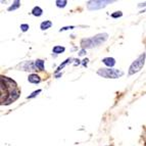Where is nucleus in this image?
<instances>
[{
    "label": "nucleus",
    "instance_id": "obj_1",
    "mask_svg": "<svg viewBox=\"0 0 146 146\" xmlns=\"http://www.w3.org/2000/svg\"><path fill=\"white\" fill-rule=\"evenodd\" d=\"M3 89H4L5 98L3 101H1L2 104H9L20 96V90L17 88V84L12 80L5 77L1 78V90Z\"/></svg>",
    "mask_w": 146,
    "mask_h": 146
},
{
    "label": "nucleus",
    "instance_id": "obj_2",
    "mask_svg": "<svg viewBox=\"0 0 146 146\" xmlns=\"http://www.w3.org/2000/svg\"><path fill=\"white\" fill-rule=\"evenodd\" d=\"M108 35L106 33H102V34H98L94 37L88 38V39H83L81 41V45L84 49L86 48H93V47L99 46L100 44H102L103 42L106 41Z\"/></svg>",
    "mask_w": 146,
    "mask_h": 146
},
{
    "label": "nucleus",
    "instance_id": "obj_3",
    "mask_svg": "<svg viewBox=\"0 0 146 146\" xmlns=\"http://www.w3.org/2000/svg\"><path fill=\"white\" fill-rule=\"evenodd\" d=\"M97 74L101 76L102 78L106 79H117L124 75L122 71L115 70V68H100V70H98Z\"/></svg>",
    "mask_w": 146,
    "mask_h": 146
},
{
    "label": "nucleus",
    "instance_id": "obj_4",
    "mask_svg": "<svg viewBox=\"0 0 146 146\" xmlns=\"http://www.w3.org/2000/svg\"><path fill=\"white\" fill-rule=\"evenodd\" d=\"M145 53H142L134 62L132 63L129 68V75H134V74L138 73L143 68L144 62H145Z\"/></svg>",
    "mask_w": 146,
    "mask_h": 146
},
{
    "label": "nucleus",
    "instance_id": "obj_5",
    "mask_svg": "<svg viewBox=\"0 0 146 146\" xmlns=\"http://www.w3.org/2000/svg\"><path fill=\"white\" fill-rule=\"evenodd\" d=\"M112 3L111 0H94V1H88L87 7L90 10H96L105 7L107 4Z\"/></svg>",
    "mask_w": 146,
    "mask_h": 146
},
{
    "label": "nucleus",
    "instance_id": "obj_6",
    "mask_svg": "<svg viewBox=\"0 0 146 146\" xmlns=\"http://www.w3.org/2000/svg\"><path fill=\"white\" fill-rule=\"evenodd\" d=\"M28 81H29L30 83H32V84H37V83H40L41 79H40L39 76L36 75V74H32V75L29 76Z\"/></svg>",
    "mask_w": 146,
    "mask_h": 146
},
{
    "label": "nucleus",
    "instance_id": "obj_7",
    "mask_svg": "<svg viewBox=\"0 0 146 146\" xmlns=\"http://www.w3.org/2000/svg\"><path fill=\"white\" fill-rule=\"evenodd\" d=\"M102 62L104 63L105 66L111 68V66H113L115 64V59L112 58V57H105V58L102 59Z\"/></svg>",
    "mask_w": 146,
    "mask_h": 146
},
{
    "label": "nucleus",
    "instance_id": "obj_8",
    "mask_svg": "<svg viewBox=\"0 0 146 146\" xmlns=\"http://www.w3.org/2000/svg\"><path fill=\"white\" fill-rule=\"evenodd\" d=\"M42 13H43V10L39 6H36V7H34L33 10H32V15H35V17H40V15H42Z\"/></svg>",
    "mask_w": 146,
    "mask_h": 146
},
{
    "label": "nucleus",
    "instance_id": "obj_9",
    "mask_svg": "<svg viewBox=\"0 0 146 146\" xmlns=\"http://www.w3.org/2000/svg\"><path fill=\"white\" fill-rule=\"evenodd\" d=\"M52 26V23L50 22V21H45V22H43L41 24V26H40V28H41V30H43V31H45V30L49 29V28Z\"/></svg>",
    "mask_w": 146,
    "mask_h": 146
},
{
    "label": "nucleus",
    "instance_id": "obj_10",
    "mask_svg": "<svg viewBox=\"0 0 146 146\" xmlns=\"http://www.w3.org/2000/svg\"><path fill=\"white\" fill-rule=\"evenodd\" d=\"M66 49H64V47L63 46H54L53 47V49H52V51H53V53H55V54H60V53H62L63 51H64Z\"/></svg>",
    "mask_w": 146,
    "mask_h": 146
},
{
    "label": "nucleus",
    "instance_id": "obj_11",
    "mask_svg": "<svg viewBox=\"0 0 146 146\" xmlns=\"http://www.w3.org/2000/svg\"><path fill=\"white\" fill-rule=\"evenodd\" d=\"M35 66H36L37 68H39L40 71H43L44 70V61L41 60V59H37L35 61Z\"/></svg>",
    "mask_w": 146,
    "mask_h": 146
},
{
    "label": "nucleus",
    "instance_id": "obj_12",
    "mask_svg": "<svg viewBox=\"0 0 146 146\" xmlns=\"http://www.w3.org/2000/svg\"><path fill=\"white\" fill-rule=\"evenodd\" d=\"M20 1H19V0H17V1H15V2H13V4L11 5V6H10L9 8H8V10H9V11H11V10H15V9H17V8H19L20 7Z\"/></svg>",
    "mask_w": 146,
    "mask_h": 146
},
{
    "label": "nucleus",
    "instance_id": "obj_13",
    "mask_svg": "<svg viewBox=\"0 0 146 146\" xmlns=\"http://www.w3.org/2000/svg\"><path fill=\"white\" fill-rule=\"evenodd\" d=\"M55 3L57 7H64L66 5V3H68V1L66 0H57Z\"/></svg>",
    "mask_w": 146,
    "mask_h": 146
},
{
    "label": "nucleus",
    "instance_id": "obj_14",
    "mask_svg": "<svg viewBox=\"0 0 146 146\" xmlns=\"http://www.w3.org/2000/svg\"><path fill=\"white\" fill-rule=\"evenodd\" d=\"M70 60H71V58H68V59H66V60H64V61H63V62L61 63L60 66H59L58 68H57V70H56V72H59V71H61V68H64V66H66V63H68Z\"/></svg>",
    "mask_w": 146,
    "mask_h": 146
},
{
    "label": "nucleus",
    "instance_id": "obj_15",
    "mask_svg": "<svg viewBox=\"0 0 146 146\" xmlns=\"http://www.w3.org/2000/svg\"><path fill=\"white\" fill-rule=\"evenodd\" d=\"M123 15L122 11H115V13H112L111 15V17H113V19H117V17H121Z\"/></svg>",
    "mask_w": 146,
    "mask_h": 146
},
{
    "label": "nucleus",
    "instance_id": "obj_16",
    "mask_svg": "<svg viewBox=\"0 0 146 146\" xmlns=\"http://www.w3.org/2000/svg\"><path fill=\"white\" fill-rule=\"evenodd\" d=\"M40 92H41V90H37V91H34V92L32 93V95H30V96H28V98H29V99H31V98L35 97V96H36V95H38V94H39Z\"/></svg>",
    "mask_w": 146,
    "mask_h": 146
},
{
    "label": "nucleus",
    "instance_id": "obj_17",
    "mask_svg": "<svg viewBox=\"0 0 146 146\" xmlns=\"http://www.w3.org/2000/svg\"><path fill=\"white\" fill-rule=\"evenodd\" d=\"M21 29H22V31H23V32L28 31V29H29V25H27V24L21 25Z\"/></svg>",
    "mask_w": 146,
    "mask_h": 146
},
{
    "label": "nucleus",
    "instance_id": "obj_18",
    "mask_svg": "<svg viewBox=\"0 0 146 146\" xmlns=\"http://www.w3.org/2000/svg\"><path fill=\"white\" fill-rule=\"evenodd\" d=\"M68 29H74V27L73 26H71V27H64V28H62V29H60L59 31H66V30H68Z\"/></svg>",
    "mask_w": 146,
    "mask_h": 146
},
{
    "label": "nucleus",
    "instance_id": "obj_19",
    "mask_svg": "<svg viewBox=\"0 0 146 146\" xmlns=\"http://www.w3.org/2000/svg\"><path fill=\"white\" fill-rule=\"evenodd\" d=\"M79 54H80V55H84V54H85V49H83V50H81L80 53H79Z\"/></svg>",
    "mask_w": 146,
    "mask_h": 146
},
{
    "label": "nucleus",
    "instance_id": "obj_20",
    "mask_svg": "<svg viewBox=\"0 0 146 146\" xmlns=\"http://www.w3.org/2000/svg\"><path fill=\"white\" fill-rule=\"evenodd\" d=\"M84 62H83V64H84V66H86V64H87V62H88V59H84Z\"/></svg>",
    "mask_w": 146,
    "mask_h": 146
}]
</instances>
